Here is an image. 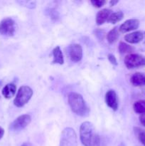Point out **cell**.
I'll return each instance as SVG.
<instances>
[{"label": "cell", "instance_id": "7a4b0ae2", "mask_svg": "<svg viewBox=\"0 0 145 146\" xmlns=\"http://www.w3.org/2000/svg\"><path fill=\"white\" fill-rule=\"evenodd\" d=\"M95 127L92 123L85 121L80 127V138L84 146H92L95 137Z\"/></svg>", "mask_w": 145, "mask_h": 146}, {"label": "cell", "instance_id": "ac0fdd59", "mask_svg": "<svg viewBox=\"0 0 145 146\" xmlns=\"http://www.w3.org/2000/svg\"><path fill=\"white\" fill-rule=\"evenodd\" d=\"M134 111L139 114H145V100L136 101L133 105Z\"/></svg>", "mask_w": 145, "mask_h": 146}, {"label": "cell", "instance_id": "d4e9b609", "mask_svg": "<svg viewBox=\"0 0 145 146\" xmlns=\"http://www.w3.org/2000/svg\"><path fill=\"white\" fill-rule=\"evenodd\" d=\"M100 137L99 135H98V134H95V137H94L93 141H92V146H100Z\"/></svg>", "mask_w": 145, "mask_h": 146}, {"label": "cell", "instance_id": "5b68a950", "mask_svg": "<svg viewBox=\"0 0 145 146\" xmlns=\"http://www.w3.org/2000/svg\"><path fill=\"white\" fill-rule=\"evenodd\" d=\"M125 64L129 69L145 66V56L137 54H129L125 58Z\"/></svg>", "mask_w": 145, "mask_h": 146}, {"label": "cell", "instance_id": "277c9868", "mask_svg": "<svg viewBox=\"0 0 145 146\" xmlns=\"http://www.w3.org/2000/svg\"><path fill=\"white\" fill-rule=\"evenodd\" d=\"M59 146H78L76 133L72 128H65L62 131Z\"/></svg>", "mask_w": 145, "mask_h": 146}, {"label": "cell", "instance_id": "2e32d148", "mask_svg": "<svg viewBox=\"0 0 145 146\" xmlns=\"http://www.w3.org/2000/svg\"><path fill=\"white\" fill-rule=\"evenodd\" d=\"M118 29L119 28H118L117 27H114L113 29H112L107 34L106 38L109 44H114V43L118 39L119 36V29Z\"/></svg>", "mask_w": 145, "mask_h": 146}, {"label": "cell", "instance_id": "83f0119b", "mask_svg": "<svg viewBox=\"0 0 145 146\" xmlns=\"http://www.w3.org/2000/svg\"><path fill=\"white\" fill-rule=\"evenodd\" d=\"M118 2H119V1H109V6H110V7H113L115 4H117Z\"/></svg>", "mask_w": 145, "mask_h": 146}, {"label": "cell", "instance_id": "3957f363", "mask_svg": "<svg viewBox=\"0 0 145 146\" xmlns=\"http://www.w3.org/2000/svg\"><path fill=\"white\" fill-rule=\"evenodd\" d=\"M33 90L28 86H22L19 88L14 100V104L18 108L24 106L33 96Z\"/></svg>", "mask_w": 145, "mask_h": 146}, {"label": "cell", "instance_id": "cb8c5ba5", "mask_svg": "<svg viewBox=\"0 0 145 146\" xmlns=\"http://www.w3.org/2000/svg\"><path fill=\"white\" fill-rule=\"evenodd\" d=\"M107 58H108V60H109V62H110L112 64H113V65H115V66L118 65V63H117V61L116 57H115L113 54H108Z\"/></svg>", "mask_w": 145, "mask_h": 146}, {"label": "cell", "instance_id": "603a6c76", "mask_svg": "<svg viewBox=\"0 0 145 146\" xmlns=\"http://www.w3.org/2000/svg\"><path fill=\"white\" fill-rule=\"evenodd\" d=\"M48 15L51 17V18L53 20H57L59 18V14L58 13L55 11V9H50L48 11Z\"/></svg>", "mask_w": 145, "mask_h": 146}, {"label": "cell", "instance_id": "e0dca14e", "mask_svg": "<svg viewBox=\"0 0 145 146\" xmlns=\"http://www.w3.org/2000/svg\"><path fill=\"white\" fill-rule=\"evenodd\" d=\"M124 18V13L122 11H119L117 12H113L110 14L109 19L107 20V22L110 24H116V23L120 21Z\"/></svg>", "mask_w": 145, "mask_h": 146}, {"label": "cell", "instance_id": "52a82bcc", "mask_svg": "<svg viewBox=\"0 0 145 146\" xmlns=\"http://www.w3.org/2000/svg\"><path fill=\"white\" fill-rule=\"evenodd\" d=\"M16 31V23L11 18H5L0 22V34L12 36Z\"/></svg>", "mask_w": 145, "mask_h": 146}, {"label": "cell", "instance_id": "44dd1931", "mask_svg": "<svg viewBox=\"0 0 145 146\" xmlns=\"http://www.w3.org/2000/svg\"><path fill=\"white\" fill-rule=\"evenodd\" d=\"M94 34H95V36L100 41H102L104 39V38L105 37V36L107 35L105 31L103 29H95L94 31Z\"/></svg>", "mask_w": 145, "mask_h": 146}, {"label": "cell", "instance_id": "9a60e30c", "mask_svg": "<svg viewBox=\"0 0 145 146\" xmlns=\"http://www.w3.org/2000/svg\"><path fill=\"white\" fill-rule=\"evenodd\" d=\"M53 61L52 64H59V65H63L64 64V58L63 55L62 51L59 46H56L53 50Z\"/></svg>", "mask_w": 145, "mask_h": 146}, {"label": "cell", "instance_id": "4fadbf2b", "mask_svg": "<svg viewBox=\"0 0 145 146\" xmlns=\"http://www.w3.org/2000/svg\"><path fill=\"white\" fill-rule=\"evenodd\" d=\"M130 82L134 86H144L145 74H143V73H135L131 76Z\"/></svg>", "mask_w": 145, "mask_h": 146}, {"label": "cell", "instance_id": "f1b7e54d", "mask_svg": "<svg viewBox=\"0 0 145 146\" xmlns=\"http://www.w3.org/2000/svg\"><path fill=\"white\" fill-rule=\"evenodd\" d=\"M21 146H30V145L28 143H23Z\"/></svg>", "mask_w": 145, "mask_h": 146}, {"label": "cell", "instance_id": "f546056e", "mask_svg": "<svg viewBox=\"0 0 145 146\" xmlns=\"http://www.w3.org/2000/svg\"><path fill=\"white\" fill-rule=\"evenodd\" d=\"M142 92H143L144 94H145V86H144L142 87Z\"/></svg>", "mask_w": 145, "mask_h": 146}, {"label": "cell", "instance_id": "6da1fadb", "mask_svg": "<svg viewBox=\"0 0 145 146\" xmlns=\"http://www.w3.org/2000/svg\"><path fill=\"white\" fill-rule=\"evenodd\" d=\"M68 104L74 113L81 117L88 116L90 108L80 94L75 92L70 93L68 94Z\"/></svg>", "mask_w": 145, "mask_h": 146}, {"label": "cell", "instance_id": "5bb4252c", "mask_svg": "<svg viewBox=\"0 0 145 146\" xmlns=\"http://www.w3.org/2000/svg\"><path fill=\"white\" fill-rule=\"evenodd\" d=\"M16 91V86L14 84H8L5 86L3 88L2 91V95L7 99H10L12 97H14V96L15 95Z\"/></svg>", "mask_w": 145, "mask_h": 146}, {"label": "cell", "instance_id": "484cf974", "mask_svg": "<svg viewBox=\"0 0 145 146\" xmlns=\"http://www.w3.org/2000/svg\"><path fill=\"white\" fill-rule=\"evenodd\" d=\"M139 121L142 123V125L145 127V114H142V115H140V117H139Z\"/></svg>", "mask_w": 145, "mask_h": 146}, {"label": "cell", "instance_id": "ba28073f", "mask_svg": "<svg viewBox=\"0 0 145 146\" xmlns=\"http://www.w3.org/2000/svg\"><path fill=\"white\" fill-rule=\"evenodd\" d=\"M68 56L72 62H79L82 58V48L80 44H72L68 47Z\"/></svg>", "mask_w": 145, "mask_h": 146}, {"label": "cell", "instance_id": "ffe728a7", "mask_svg": "<svg viewBox=\"0 0 145 146\" xmlns=\"http://www.w3.org/2000/svg\"><path fill=\"white\" fill-rule=\"evenodd\" d=\"M134 132L136 134V135H137L139 141L145 146V130H143L139 128H135Z\"/></svg>", "mask_w": 145, "mask_h": 146}, {"label": "cell", "instance_id": "7402d4cb", "mask_svg": "<svg viewBox=\"0 0 145 146\" xmlns=\"http://www.w3.org/2000/svg\"><path fill=\"white\" fill-rule=\"evenodd\" d=\"M91 4H92V6L96 8H101L102 7H103L105 4H107L106 1H103V0H92L90 1Z\"/></svg>", "mask_w": 145, "mask_h": 146}, {"label": "cell", "instance_id": "7c38bea8", "mask_svg": "<svg viewBox=\"0 0 145 146\" xmlns=\"http://www.w3.org/2000/svg\"><path fill=\"white\" fill-rule=\"evenodd\" d=\"M144 38V34L140 31H134L125 36V40L129 44H137Z\"/></svg>", "mask_w": 145, "mask_h": 146}, {"label": "cell", "instance_id": "1f68e13d", "mask_svg": "<svg viewBox=\"0 0 145 146\" xmlns=\"http://www.w3.org/2000/svg\"><path fill=\"white\" fill-rule=\"evenodd\" d=\"M119 146H125V145H124L123 143H121V144H120V145H119Z\"/></svg>", "mask_w": 145, "mask_h": 146}, {"label": "cell", "instance_id": "9c48e42d", "mask_svg": "<svg viewBox=\"0 0 145 146\" xmlns=\"http://www.w3.org/2000/svg\"><path fill=\"white\" fill-rule=\"evenodd\" d=\"M105 103L107 106L113 111H117L119 107V102H118L117 95L114 90H109L105 94Z\"/></svg>", "mask_w": 145, "mask_h": 146}, {"label": "cell", "instance_id": "d6986e66", "mask_svg": "<svg viewBox=\"0 0 145 146\" xmlns=\"http://www.w3.org/2000/svg\"><path fill=\"white\" fill-rule=\"evenodd\" d=\"M118 49L120 54H126V53H132L134 50V47L123 41H120L118 46Z\"/></svg>", "mask_w": 145, "mask_h": 146}, {"label": "cell", "instance_id": "30bf717a", "mask_svg": "<svg viewBox=\"0 0 145 146\" xmlns=\"http://www.w3.org/2000/svg\"><path fill=\"white\" fill-rule=\"evenodd\" d=\"M139 20L136 19H130L125 22L119 28V31L121 33H127L129 31H134L136 30V29L139 28Z\"/></svg>", "mask_w": 145, "mask_h": 146}, {"label": "cell", "instance_id": "8992f818", "mask_svg": "<svg viewBox=\"0 0 145 146\" xmlns=\"http://www.w3.org/2000/svg\"><path fill=\"white\" fill-rule=\"evenodd\" d=\"M31 121V118L28 114H24L16 118L9 125V129L14 132H18L26 128Z\"/></svg>", "mask_w": 145, "mask_h": 146}, {"label": "cell", "instance_id": "4316f807", "mask_svg": "<svg viewBox=\"0 0 145 146\" xmlns=\"http://www.w3.org/2000/svg\"><path fill=\"white\" fill-rule=\"evenodd\" d=\"M4 135V128H1V127L0 126V140H1V138H3Z\"/></svg>", "mask_w": 145, "mask_h": 146}, {"label": "cell", "instance_id": "8fae6325", "mask_svg": "<svg viewBox=\"0 0 145 146\" xmlns=\"http://www.w3.org/2000/svg\"><path fill=\"white\" fill-rule=\"evenodd\" d=\"M112 11L109 9H103L97 13L96 18H95V21H96L97 25L100 26L103 24L104 23L107 21L109 16L112 14Z\"/></svg>", "mask_w": 145, "mask_h": 146}, {"label": "cell", "instance_id": "4dcf8cb0", "mask_svg": "<svg viewBox=\"0 0 145 146\" xmlns=\"http://www.w3.org/2000/svg\"><path fill=\"white\" fill-rule=\"evenodd\" d=\"M1 84H2V81H0V86H1Z\"/></svg>", "mask_w": 145, "mask_h": 146}]
</instances>
